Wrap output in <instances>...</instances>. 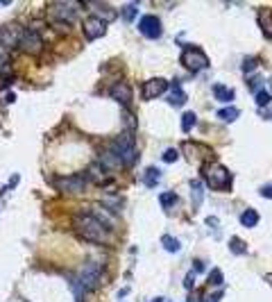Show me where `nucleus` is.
Listing matches in <instances>:
<instances>
[{"label": "nucleus", "instance_id": "1", "mask_svg": "<svg viewBox=\"0 0 272 302\" xmlns=\"http://www.w3.org/2000/svg\"><path fill=\"white\" fill-rule=\"evenodd\" d=\"M73 225L80 239L91 243H102V245H109L111 243V230L102 225L93 214H75L73 216Z\"/></svg>", "mask_w": 272, "mask_h": 302}, {"label": "nucleus", "instance_id": "2", "mask_svg": "<svg viewBox=\"0 0 272 302\" xmlns=\"http://www.w3.org/2000/svg\"><path fill=\"white\" fill-rule=\"evenodd\" d=\"M111 150L118 155V159H120V164L123 166H134L136 164V139H134L132 132H123V134L113 141Z\"/></svg>", "mask_w": 272, "mask_h": 302}, {"label": "nucleus", "instance_id": "3", "mask_svg": "<svg viewBox=\"0 0 272 302\" xmlns=\"http://www.w3.org/2000/svg\"><path fill=\"white\" fill-rule=\"evenodd\" d=\"M77 9L80 5L77 2H68V0H59V2H53L48 7V16L53 23H59V25H71L77 20Z\"/></svg>", "mask_w": 272, "mask_h": 302}, {"label": "nucleus", "instance_id": "4", "mask_svg": "<svg viewBox=\"0 0 272 302\" xmlns=\"http://www.w3.org/2000/svg\"><path fill=\"white\" fill-rule=\"evenodd\" d=\"M181 66H184L186 71L191 73H198V71H204L209 68V57L204 55V50L198 46H186L181 50V57H180Z\"/></svg>", "mask_w": 272, "mask_h": 302}, {"label": "nucleus", "instance_id": "5", "mask_svg": "<svg viewBox=\"0 0 272 302\" xmlns=\"http://www.w3.org/2000/svg\"><path fill=\"white\" fill-rule=\"evenodd\" d=\"M23 34H25V27L23 25H18V23H5V25L0 27V48H5V50L18 48Z\"/></svg>", "mask_w": 272, "mask_h": 302}, {"label": "nucleus", "instance_id": "6", "mask_svg": "<svg viewBox=\"0 0 272 302\" xmlns=\"http://www.w3.org/2000/svg\"><path fill=\"white\" fill-rule=\"evenodd\" d=\"M204 173H206V184H209L211 189H216V191H229L232 189V173L227 171L225 166L216 164Z\"/></svg>", "mask_w": 272, "mask_h": 302}, {"label": "nucleus", "instance_id": "7", "mask_svg": "<svg viewBox=\"0 0 272 302\" xmlns=\"http://www.w3.org/2000/svg\"><path fill=\"white\" fill-rule=\"evenodd\" d=\"M82 30H84V37H87L89 41L100 39V37L107 34V20L102 19V16L91 14V16H87V19L82 20Z\"/></svg>", "mask_w": 272, "mask_h": 302}, {"label": "nucleus", "instance_id": "8", "mask_svg": "<svg viewBox=\"0 0 272 302\" xmlns=\"http://www.w3.org/2000/svg\"><path fill=\"white\" fill-rule=\"evenodd\" d=\"M139 32L143 34V37H147V39H159L161 32H163L161 19H159V16H154V14H145V16H141Z\"/></svg>", "mask_w": 272, "mask_h": 302}, {"label": "nucleus", "instance_id": "9", "mask_svg": "<svg viewBox=\"0 0 272 302\" xmlns=\"http://www.w3.org/2000/svg\"><path fill=\"white\" fill-rule=\"evenodd\" d=\"M57 186H59L61 191H66V193H84L87 186H89V178L87 175H82V173H77V175H68V178L57 180Z\"/></svg>", "mask_w": 272, "mask_h": 302}, {"label": "nucleus", "instance_id": "10", "mask_svg": "<svg viewBox=\"0 0 272 302\" xmlns=\"http://www.w3.org/2000/svg\"><path fill=\"white\" fill-rule=\"evenodd\" d=\"M77 280L84 284V289L93 291L100 282V266L98 263H84V266L77 270Z\"/></svg>", "mask_w": 272, "mask_h": 302}, {"label": "nucleus", "instance_id": "11", "mask_svg": "<svg viewBox=\"0 0 272 302\" xmlns=\"http://www.w3.org/2000/svg\"><path fill=\"white\" fill-rule=\"evenodd\" d=\"M168 89H170V84H168L166 78H152L143 84V98L145 100L161 98L163 93H168Z\"/></svg>", "mask_w": 272, "mask_h": 302}, {"label": "nucleus", "instance_id": "12", "mask_svg": "<svg viewBox=\"0 0 272 302\" xmlns=\"http://www.w3.org/2000/svg\"><path fill=\"white\" fill-rule=\"evenodd\" d=\"M20 50L27 55H39L41 48H43V39H41L39 34L34 32V30H25L23 34V39H20Z\"/></svg>", "mask_w": 272, "mask_h": 302}, {"label": "nucleus", "instance_id": "13", "mask_svg": "<svg viewBox=\"0 0 272 302\" xmlns=\"http://www.w3.org/2000/svg\"><path fill=\"white\" fill-rule=\"evenodd\" d=\"M109 93H111V98L116 100L118 105H123V107H129V102H132V98H134L132 86L127 84V82H118V84H113Z\"/></svg>", "mask_w": 272, "mask_h": 302}, {"label": "nucleus", "instance_id": "14", "mask_svg": "<svg viewBox=\"0 0 272 302\" xmlns=\"http://www.w3.org/2000/svg\"><path fill=\"white\" fill-rule=\"evenodd\" d=\"M213 98L218 100V102H222V105H232V100L236 98V93H234L232 86H225V84H213Z\"/></svg>", "mask_w": 272, "mask_h": 302}, {"label": "nucleus", "instance_id": "15", "mask_svg": "<svg viewBox=\"0 0 272 302\" xmlns=\"http://www.w3.org/2000/svg\"><path fill=\"white\" fill-rule=\"evenodd\" d=\"M186 102V91L181 89L180 82H175L173 89H168V105L170 107H181Z\"/></svg>", "mask_w": 272, "mask_h": 302}, {"label": "nucleus", "instance_id": "16", "mask_svg": "<svg viewBox=\"0 0 272 302\" xmlns=\"http://www.w3.org/2000/svg\"><path fill=\"white\" fill-rule=\"evenodd\" d=\"M98 164L105 166V168H118V166H120V159H118V155H116L111 148H107V150H102L98 155Z\"/></svg>", "mask_w": 272, "mask_h": 302}, {"label": "nucleus", "instance_id": "17", "mask_svg": "<svg viewBox=\"0 0 272 302\" xmlns=\"http://www.w3.org/2000/svg\"><path fill=\"white\" fill-rule=\"evenodd\" d=\"M238 116H240L238 107H234V105H225L222 109H218V119L225 121V123H234Z\"/></svg>", "mask_w": 272, "mask_h": 302}, {"label": "nucleus", "instance_id": "18", "mask_svg": "<svg viewBox=\"0 0 272 302\" xmlns=\"http://www.w3.org/2000/svg\"><path fill=\"white\" fill-rule=\"evenodd\" d=\"M259 211L256 209H245L240 214V225H245V227H256L259 225Z\"/></svg>", "mask_w": 272, "mask_h": 302}, {"label": "nucleus", "instance_id": "19", "mask_svg": "<svg viewBox=\"0 0 272 302\" xmlns=\"http://www.w3.org/2000/svg\"><path fill=\"white\" fill-rule=\"evenodd\" d=\"M161 180V171L159 168H154V166H150V168H145V173H143V182H145V186H157Z\"/></svg>", "mask_w": 272, "mask_h": 302}, {"label": "nucleus", "instance_id": "20", "mask_svg": "<svg viewBox=\"0 0 272 302\" xmlns=\"http://www.w3.org/2000/svg\"><path fill=\"white\" fill-rule=\"evenodd\" d=\"M259 25H261V30H263V37L272 39V12L259 14Z\"/></svg>", "mask_w": 272, "mask_h": 302}, {"label": "nucleus", "instance_id": "21", "mask_svg": "<svg viewBox=\"0 0 272 302\" xmlns=\"http://www.w3.org/2000/svg\"><path fill=\"white\" fill-rule=\"evenodd\" d=\"M136 14H139V2H127V5L120 7V16H123V20H127V23H132V20L136 19Z\"/></svg>", "mask_w": 272, "mask_h": 302}, {"label": "nucleus", "instance_id": "22", "mask_svg": "<svg viewBox=\"0 0 272 302\" xmlns=\"http://www.w3.org/2000/svg\"><path fill=\"white\" fill-rule=\"evenodd\" d=\"M161 245H163V250L170 252V255H175V252H180L181 250V243L175 237H170V234H163V237H161Z\"/></svg>", "mask_w": 272, "mask_h": 302}, {"label": "nucleus", "instance_id": "23", "mask_svg": "<svg viewBox=\"0 0 272 302\" xmlns=\"http://www.w3.org/2000/svg\"><path fill=\"white\" fill-rule=\"evenodd\" d=\"M191 193H193V204L199 207L202 204V196H204V186L199 180H191Z\"/></svg>", "mask_w": 272, "mask_h": 302}, {"label": "nucleus", "instance_id": "24", "mask_svg": "<svg viewBox=\"0 0 272 302\" xmlns=\"http://www.w3.org/2000/svg\"><path fill=\"white\" fill-rule=\"evenodd\" d=\"M87 178L91 180V182H95V184H102L100 180L105 178V171H102V166L95 161V164H91L89 166V171H87Z\"/></svg>", "mask_w": 272, "mask_h": 302}, {"label": "nucleus", "instance_id": "25", "mask_svg": "<svg viewBox=\"0 0 272 302\" xmlns=\"http://www.w3.org/2000/svg\"><path fill=\"white\" fill-rule=\"evenodd\" d=\"M195 125H198V114L195 112H184V116H181V130L191 132Z\"/></svg>", "mask_w": 272, "mask_h": 302}, {"label": "nucleus", "instance_id": "26", "mask_svg": "<svg viewBox=\"0 0 272 302\" xmlns=\"http://www.w3.org/2000/svg\"><path fill=\"white\" fill-rule=\"evenodd\" d=\"M245 80H247V86H250L254 93H259L261 89H263V73H254V75H250V78H245Z\"/></svg>", "mask_w": 272, "mask_h": 302}, {"label": "nucleus", "instance_id": "27", "mask_svg": "<svg viewBox=\"0 0 272 302\" xmlns=\"http://www.w3.org/2000/svg\"><path fill=\"white\" fill-rule=\"evenodd\" d=\"M68 282H71V286H73V293H75V298H77V302L84 298V293H87V289H84V284L77 280L75 275H68Z\"/></svg>", "mask_w": 272, "mask_h": 302}, {"label": "nucleus", "instance_id": "28", "mask_svg": "<svg viewBox=\"0 0 272 302\" xmlns=\"http://www.w3.org/2000/svg\"><path fill=\"white\" fill-rule=\"evenodd\" d=\"M159 200H161V207H163V209H170V207L177 204L180 198H177V193H173V191H166V193H161Z\"/></svg>", "mask_w": 272, "mask_h": 302}, {"label": "nucleus", "instance_id": "29", "mask_svg": "<svg viewBox=\"0 0 272 302\" xmlns=\"http://www.w3.org/2000/svg\"><path fill=\"white\" fill-rule=\"evenodd\" d=\"M259 66V60L256 57H245L243 60V73H245V78H250V75H254V68Z\"/></svg>", "mask_w": 272, "mask_h": 302}, {"label": "nucleus", "instance_id": "30", "mask_svg": "<svg viewBox=\"0 0 272 302\" xmlns=\"http://www.w3.org/2000/svg\"><path fill=\"white\" fill-rule=\"evenodd\" d=\"M229 250H232L234 255H245V252H247V245L240 241V239L234 237V239H229Z\"/></svg>", "mask_w": 272, "mask_h": 302}, {"label": "nucleus", "instance_id": "31", "mask_svg": "<svg viewBox=\"0 0 272 302\" xmlns=\"http://www.w3.org/2000/svg\"><path fill=\"white\" fill-rule=\"evenodd\" d=\"M222 284V270L220 268H213L209 273V286H220Z\"/></svg>", "mask_w": 272, "mask_h": 302}, {"label": "nucleus", "instance_id": "32", "mask_svg": "<svg viewBox=\"0 0 272 302\" xmlns=\"http://www.w3.org/2000/svg\"><path fill=\"white\" fill-rule=\"evenodd\" d=\"M102 207H107V209H111V211H118L123 207V202H120V198H105Z\"/></svg>", "mask_w": 272, "mask_h": 302}, {"label": "nucleus", "instance_id": "33", "mask_svg": "<svg viewBox=\"0 0 272 302\" xmlns=\"http://www.w3.org/2000/svg\"><path fill=\"white\" fill-rule=\"evenodd\" d=\"M161 159H163L166 164H175V161L180 159V152L175 150V148H168V150H163V155H161Z\"/></svg>", "mask_w": 272, "mask_h": 302}, {"label": "nucleus", "instance_id": "34", "mask_svg": "<svg viewBox=\"0 0 272 302\" xmlns=\"http://www.w3.org/2000/svg\"><path fill=\"white\" fill-rule=\"evenodd\" d=\"M270 91H268V89H261L259 93H256V105L259 107H263V105H268V102H270Z\"/></svg>", "mask_w": 272, "mask_h": 302}, {"label": "nucleus", "instance_id": "35", "mask_svg": "<svg viewBox=\"0 0 272 302\" xmlns=\"http://www.w3.org/2000/svg\"><path fill=\"white\" fill-rule=\"evenodd\" d=\"M12 82H14V75H9V73H0V91H5Z\"/></svg>", "mask_w": 272, "mask_h": 302}, {"label": "nucleus", "instance_id": "36", "mask_svg": "<svg viewBox=\"0 0 272 302\" xmlns=\"http://www.w3.org/2000/svg\"><path fill=\"white\" fill-rule=\"evenodd\" d=\"M186 302H204V293L199 289H193L191 293H188V300Z\"/></svg>", "mask_w": 272, "mask_h": 302}, {"label": "nucleus", "instance_id": "37", "mask_svg": "<svg viewBox=\"0 0 272 302\" xmlns=\"http://www.w3.org/2000/svg\"><path fill=\"white\" fill-rule=\"evenodd\" d=\"M259 193H261L263 198H270V200H272V184H266V186H261Z\"/></svg>", "mask_w": 272, "mask_h": 302}, {"label": "nucleus", "instance_id": "38", "mask_svg": "<svg viewBox=\"0 0 272 302\" xmlns=\"http://www.w3.org/2000/svg\"><path fill=\"white\" fill-rule=\"evenodd\" d=\"M193 284H195V275H193V273H188V275H186V280H184V286L188 291H193Z\"/></svg>", "mask_w": 272, "mask_h": 302}, {"label": "nucleus", "instance_id": "39", "mask_svg": "<svg viewBox=\"0 0 272 302\" xmlns=\"http://www.w3.org/2000/svg\"><path fill=\"white\" fill-rule=\"evenodd\" d=\"M9 60V50H5V48H0V68L5 66V61Z\"/></svg>", "mask_w": 272, "mask_h": 302}, {"label": "nucleus", "instance_id": "40", "mask_svg": "<svg viewBox=\"0 0 272 302\" xmlns=\"http://www.w3.org/2000/svg\"><path fill=\"white\" fill-rule=\"evenodd\" d=\"M220 298H222V291H216L211 298H206V302H220Z\"/></svg>", "mask_w": 272, "mask_h": 302}, {"label": "nucleus", "instance_id": "41", "mask_svg": "<svg viewBox=\"0 0 272 302\" xmlns=\"http://www.w3.org/2000/svg\"><path fill=\"white\" fill-rule=\"evenodd\" d=\"M16 182H18V175H12V180H9V184H7V186H9V189H14V186H16Z\"/></svg>", "mask_w": 272, "mask_h": 302}, {"label": "nucleus", "instance_id": "42", "mask_svg": "<svg viewBox=\"0 0 272 302\" xmlns=\"http://www.w3.org/2000/svg\"><path fill=\"white\" fill-rule=\"evenodd\" d=\"M193 266H195V270H198V273H202V270H204V263H202V262H195Z\"/></svg>", "mask_w": 272, "mask_h": 302}, {"label": "nucleus", "instance_id": "43", "mask_svg": "<svg viewBox=\"0 0 272 302\" xmlns=\"http://www.w3.org/2000/svg\"><path fill=\"white\" fill-rule=\"evenodd\" d=\"M154 302H163V300H161V298H157V300H154Z\"/></svg>", "mask_w": 272, "mask_h": 302}, {"label": "nucleus", "instance_id": "44", "mask_svg": "<svg viewBox=\"0 0 272 302\" xmlns=\"http://www.w3.org/2000/svg\"><path fill=\"white\" fill-rule=\"evenodd\" d=\"M270 96H272V91H270Z\"/></svg>", "mask_w": 272, "mask_h": 302}]
</instances>
